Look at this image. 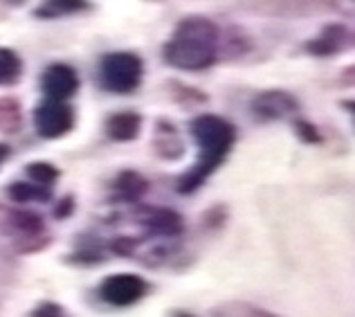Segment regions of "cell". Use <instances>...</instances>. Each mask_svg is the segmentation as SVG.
<instances>
[{
	"label": "cell",
	"instance_id": "6da1fadb",
	"mask_svg": "<svg viewBox=\"0 0 355 317\" xmlns=\"http://www.w3.org/2000/svg\"><path fill=\"white\" fill-rule=\"evenodd\" d=\"M189 133L198 148V155L189 169L175 180V191L180 196H191L198 191L225 164L239 139L236 126L214 113L196 115L189 122Z\"/></svg>",
	"mask_w": 355,
	"mask_h": 317
},
{
	"label": "cell",
	"instance_id": "7a4b0ae2",
	"mask_svg": "<svg viewBox=\"0 0 355 317\" xmlns=\"http://www.w3.org/2000/svg\"><path fill=\"white\" fill-rule=\"evenodd\" d=\"M220 27L207 16H184L162 48L164 63L180 72H202L218 61Z\"/></svg>",
	"mask_w": 355,
	"mask_h": 317
},
{
	"label": "cell",
	"instance_id": "3957f363",
	"mask_svg": "<svg viewBox=\"0 0 355 317\" xmlns=\"http://www.w3.org/2000/svg\"><path fill=\"white\" fill-rule=\"evenodd\" d=\"M97 79L110 95H133L142 86L144 61L135 52H108L99 59Z\"/></svg>",
	"mask_w": 355,
	"mask_h": 317
},
{
	"label": "cell",
	"instance_id": "277c9868",
	"mask_svg": "<svg viewBox=\"0 0 355 317\" xmlns=\"http://www.w3.org/2000/svg\"><path fill=\"white\" fill-rule=\"evenodd\" d=\"M36 135L43 139H61L68 137L77 126V110L65 99L45 97L32 115Z\"/></svg>",
	"mask_w": 355,
	"mask_h": 317
},
{
	"label": "cell",
	"instance_id": "5b68a950",
	"mask_svg": "<svg viewBox=\"0 0 355 317\" xmlns=\"http://www.w3.org/2000/svg\"><path fill=\"white\" fill-rule=\"evenodd\" d=\"M151 291V286L144 277L133 273H115L101 279L97 288L99 300L113 309H130L137 302H142Z\"/></svg>",
	"mask_w": 355,
	"mask_h": 317
},
{
	"label": "cell",
	"instance_id": "8992f818",
	"mask_svg": "<svg viewBox=\"0 0 355 317\" xmlns=\"http://www.w3.org/2000/svg\"><path fill=\"white\" fill-rule=\"evenodd\" d=\"M137 225L146 230L148 237L178 241L184 234V219L169 207H155V205H139L133 212Z\"/></svg>",
	"mask_w": 355,
	"mask_h": 317
},
{
	"label": "cell",
	"instance_id": "52a82bcc",
	"mask_svg": "<svg viewBox=\"0 0 355 317\" xmlns=\"http://www.w3.org/2000/svg\"><path fill=\"white\" fill-rule=\"evenodd\" d=\"M0 234L14 239L16 243H36L43 248L39 241H43L45 234V221L34 212H27L21 207L0 209Z\"/></svg>",
	"mask_w": 355,
	"mask_h": 317
},
{
	"label": "cell",
	"instance_id": "ba28073f",
	"mask_svg": "<svg viewBox=\"0 0 355 317\" xmlns=\"http://www.w3.org/2000/svg\"><path fill=\"white\" fill-rule=\"evenodd\" d=\"M250 110L261 122H282V119L295 117L299 113V101L293 92L282 88H270L259 92L252 99Z\"/></svg>",
	"mask_w": 355,
	"mask_h": 317
},
{
	"label": "cell",
	"instance_id": "9c48e42d",
	"mask_svg": "<svg viewBox=\"0 0 355 317\" xmlns=\"http://www.w3.org/2000/svg\"><path fill=\"white\" fill-rule=\"evenodd\" d=\"M353 48V30L344 23L324 25L315 39L304 43V52L317 59H331Z\"/></svg>",
	"mask_w": 355,
	"mask_h": 317
},
{
	"label": "cell",
	"instance_id": "30bf717a",
	"mask_svg": "<svg viewBox=\"0 0 355 317\" xmlns=\"http://www.w3.org/2000/svg\"><path fill=\"white\" fill-rule=\"evenodd\" d=\"M81 88L79 72L72 68L70 63H50L41 74V90L45 97L50 99H65L70 101Z\"/></svg>",
	"mask_w": 355,
	"mask_h": 317
},
{
	"label": "cell",
	"instance_id": "8fae6325",
	"mask_svg": "<svg viewBox=\"0 0 355 317\" xmlns=\"http://www.w3.org/2000/svg\"><path fill=\"white\" fill-rule=\"evenodd\" d=\"M142 126H144V119L135 110H119V113H110L104 119V133L108 139L119 144H126V142H135L142 133Z\"/></svg>",
	"mask_w": 355,
	"mask_h": 317
},
{
	"label": "cell",
	"instance_id": "7c38bea8",
	"mask_svg": "<svg viewBox=\"0 0 355 317\" xmlns=\"http://www.w3.org/2000/svg\"><path fill=\"white\" fill-rule=\"evenodd\" d=\"M110 189H113V200L115 203H121V205H137L139 200L144 198V194H148L151 189V182L139 171L135 169H124L115 175L113 185H110Z\"/></svg>",
	"mask_w": 355,
	"mask_h": 317
},
{
	"label": "cell",
	"instance_id": "4fadbf2b",
	"mask_svg": "<svg viewBox=\"0 0 355 317\" xmlns=\"http://www.w3.org/2000/svg\"><path fill=\"white\" fill-rule=\"evenodd\" d=\"M153 151L157 157H162L166 162H175L184 155V142L169 119H157L153 128Z\"/></svg>",
	"mask_w": 355,
	"mask_h": 317
},
{
	"label": "cell",
	"instance_id": "5bb4252c",
	"mask_svg": "<svg viewBox=\"0 0 355 317\" xmlns=\"http://www.w3.org/2000/svg\"><path fill=\"white\" fill-rule=\"evenodd\" d=\"M90 7V0H41V5L34 7L32 16L39 21H63V18L88 12Z\"/></svg>",
	"mask_w": 355,
	"mask_h": 317
},
{
	"label": "cell",
	"instance_id": "9a60e30c",
	"mask_svg": "<svg viewBox=\"0 0 355 317\" xmlns=\"http://www.w3.org/2000/svg\"><path fill=\"white\" fill-rule=\"evenodd\" d=\"M7 198L14 205H30V203H50L54 198V187H45L34 180H16L7 185Z\"/></svg>",
	"mask_w": 355,
	"mask_h": 317
},
{
	"label": "cell",
	"instance_id": "2e32d148",
	"mask_svg": "<svg viewBox=\"0 0 355 317\" xmlns=\"http://www.w3.org/2000/svg\"><path fill=\"white\" fill-rule=\"evenodd\" d=\"M23 128V108L14 97L0 99V133L16 135Z\"/></svg>",
	"mask_w": 355,
	"mask_h": 317
},
{
	"label": "cell",
	"instance_id": "e0dca14e",
	"mask_svg": "<svg viewBox=\"0 0 355 317\" xmlns=\"http://www.w3.org/2000/svg\"><path fill=\"white\" fill-rule=\"evenodd\" d=\"M23 72H25L23 59L18 57L14 50L0 48V88L18 83L23 77Z\"/></svg>",
	"mask_w": 355,
	"mask_h": 317
},
{
	"label": "cell",
	"instance_id": "ac0fdd59",
	"mask_svg": "<svg viewBox=\"0 0 355 317\" xmlns=\"http://www.w3.org/2000/svg\"><path fill=\"white\" fill-rule=\"evenodd\" d=\"M25 173L27 178L39 182V185H45V187H54L57 180L61 178V169L59 166H54L52 162H43V160H36V162H30L25 166Z\"/></svg>",
	"mask_w": 355,
	"mask_h": 317
},
{
	"label": "cell",
	"instance_id": "d6986e66",
	"mask_svg": "<svg viewBox=\"0 0 355 317\" xmlns=\"http://www.w3.org/2000/svg\"><path fill=\"white\" fill-rule=\"evenodd\" d=\"M293 130H295V135L302 139L304 144H311V146H317V144H322L324 142V135H322V130L317 128L311 119H304V117H293Z\"/></svg>",
	"mask_w": 355,
	"mask_h": 317
},
{
	"label": "cell",
	"instance_id": "ffe728a7",
	"mask_svg": "<svg viewBox=\"0 0 355 317\" xmlns=\"http://www.w3.org/2000/svg\"><path fill=\"white\" fill-rule=\"evenodd\" d=\"M74 209H77V200H74V196H63V198L57 203V207H54V219L57 221H65V219H70Z\"/></svg>",
	"mask_w": 355,
	"mask_h": 317
},
{
	"label": "cell",
	"instance_id": "44dd1931",
	"mask_svg": "<svg viewBox=\"0 0 355 317\" xmlns=\"http://www.w3.org/2000/svg\"><path fill=\"white\" fill-rule=\"evenodd\" d=\"M30 315H34V317H61V315H65V309L59 304H54V302H43V304L36 306V309H32Z\"/></svg>",
	"mask_w": 355,
	"mask_h": 317
},
{
	"label": "cell",
	"instance_id": "7402d4cb",
	"mask_svg": "<svg viewBox=\"0 0 355 317\" xmlns=\"http://www.w3.org/2000/svg\"><path fill=\"white\" fill-rule=\"evenodd\" d=\"M9 155H12V148H9V144L0 142V166H3L9 160Z\"/></svg>",
	"mask_w": 355,
	"mask_h": 317
},
{
	"label": "cell",
	"instance_id": "603a6c76",
	"mask_svg": "<svg viewBox=\"0 0 355 317\" xmlns=\"http://www.w3.org/2000/svg\"><path fill=\"white\" fill-rule=\"evenodd\" d=\"M7 5H12V7H18V5H23V3H27V0H5Z\"/></svg>",
	"mask_w": 355,
	"mask_h": 317
}]
</instances>
